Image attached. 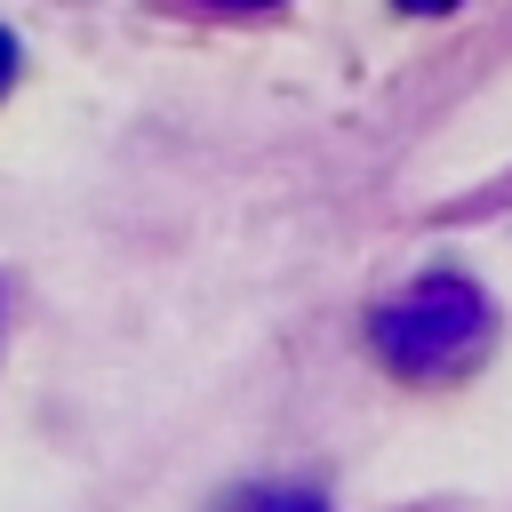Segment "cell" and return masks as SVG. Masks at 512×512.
I'll use <instances>...</instances> for the list:
<instances>
[{
	"instance_id": "obj_4",
	"label": "cell",
	"mask_w": 512,
	"mask_h": 512,
	"mask_svg": "<svg viewBox=\"0 0 512 512\" xmlns=\"http://www.w3.org/2000/svg\"><path fill=\"white\" fill-rule=\"evenodd\" d=\"M8 88H16V40L0 32V96H8Z\"/></svg>"
},
{
	"instance_id": "obj_5",
	"label": "cell",
	"mask_w": 512,
	"mask_h": 512,
	"mask_svg": "<svg viewBox=\"0 0 512 512\" xmlns=\"http://www.w3.org/2000/svg\"><path fill=\"white\" fill-rule=\"evenodd\" d=\"M200 8H232V16H248V8H280V0H200Z\"/></svg>"
},
{
	"instance_id": "obj_1",
	"label": "cell",
	"mask_w": 512,
	"mask_h": 512,
	"mask_svg": "<svg viewBox=\"0 0 512 512\" xmlns=\"http://www.w3.org/2000/svg\"><path fill=\"white\" fill-rule=\"evenodd\" d=\"M496 304L464 272H416L384 304H368V360L400 384H456L488 360Z\"/></svg>"
},
{
	"instance_id": "obj_2",
	"label": "cell",
	"mask_w": 512,
	"mask_h": 512,
	"mask_svg": "<svg viewBox=\"0 0 512 512\" xmlns=\"http://www.w3.org/2000/svg\"><path fill=\"white\" fill-rule=\"evenodd\" d=\"M224 512H328V496H312L296 480H256V488L224 496Z\"/></svg>"
},
{
	"instance_id": "obj_3",
	"label": "cell",
	"mask_w": 512,
	"mask_h": 512,
	"mask_svg": "<svg viewBox=\"0 0 512 512\" xmlns=\"http://www.w3.org/2000/svg\"><path fill=\"white\" fill-rule=\"evenodd\" d=\"M400 16H448V8H464V0H392Z\"/></svg>"
}]
</instances>
